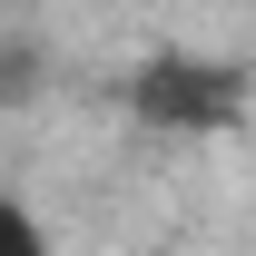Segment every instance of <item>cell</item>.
Segmentation results:
<instances>
[{
    "label": "cell",
    "instance_id": "obj_1",
    "mask_svg": "<svg viewBox=\"0 0 256 256\" xmlns=\"http://www.w3.org/2000/svg\"><path fill=\"white\" fill-rule=\"evenodd\" d=\"M0 256H60V236L40 226V207L20 188H0Z\"/></svg>",
    "mask_w": 256,
    "mask_h": 256
}]
</instances>
